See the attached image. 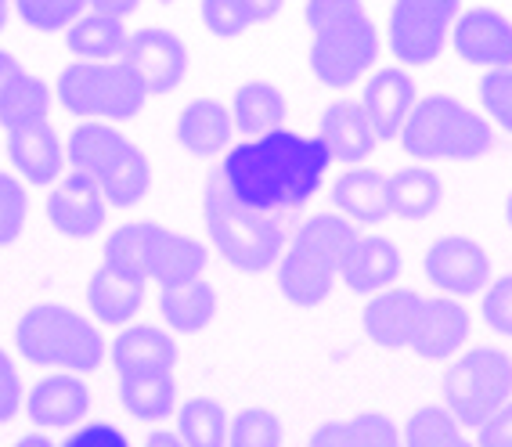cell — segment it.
<instances>
[{
  "label": "cell",
  "mask_w": 512,
  "mask_h": 447,
  "mask_svg": "<svg viewBox=\"0 0 512 447\" xmlns=\"http://www.w3.org/2000/svg\"><path fill=\"white\" fill-rule=\"evenodd\" d=\"M329 163L332 159L318 137L275 130L231 148L220 177L242 206L278 217L303 210L318 195Z\"/></svg>",
  "instance_id": "cell-1"
},
{
  "label": "cell",
  "mask_w": 512,
  "mask_h": 447,
  "mask_svg": "<svg viewBox=\"0 0 512 447\" xmlns=\"http://www.w3.org/2000/svg\"><path fill=\"white\" fill-rule=\"evenodd\" d=\"M311 73L329 91H347L379 58V29L361 0H307Z\"/></svg>",
  "instance_id": "cell-2"
},
{
  "label": "cell",
  "mask_w": 512,
  "mask_h": 447,
  "mask_svg": "<svg viewBox=\"0 0 512 447\" xmlns=\"http://www.w3.org/2000/svg\"><path fill=\"white\" fill-rule=\"evenodd\" d=\"M101 264L141 285L159 282L166 289V285L202 278L210 264V249L202 246L199 238L181 235L166 224L138 220V224H123L105 238Z\"/></svg>",
  "instance_id": "cell-3"
},
{
  "label": "cell",
  "mask_w": 512,
  "mask_h": 447,
  "mask_svg": "<svg viewBox=\"0 0 512 447\" xmlns=\"http://www.w3.org/2000/svg\"><path fill=\"white\" fill-rule=\"evenodd\" d=\"M202 224L210 235V246L224 264L235 271L260 274L267 267L278 264V256L285 253V228L282 220L271 213H260L253 206H242L235 195L228 192V184L213 170L206 177V192H202Z\"/></svg>",
  "instance_id": "cell-4"
},
{
  "label": "cell",
  "mask_w": 512,
  "mask_h": 447,
  "mask_svg": "<svg viewBox=\"0 0 512 447\" xmlns=\"http://www.w3.org/2000/svg\"><path fill=\"white\" fill-rule=\"evenodd\" d=\"M65 163L76 174L91 177L101 188L109 206L130 210L152 192V163L145 148L134 145L127 134L112 123H83L65 141Z\"/></svg>",
  "instance_id": "cell-5"
},
{
  "label": "cell",
  "mask_w": 512,
  "mask_h": 447,
  "mask_svg": "<svg viewBox=\"0 0 512 447\" xmlns=\"http://www.w3.org/2000/svg\"><path fill=\"white\" fill-rule=\"evenodd\" d=\"M401 148L419 163H469V159L487 156L494 148L491 119L473 112L451 94H426L415 101L401 127Z\"/></svg>",
  "instance_id": "cell-6"
},
{
  "label": "cell",
  "mask_w": 512,
  "mask_h": 447,
  "mask_svg": "<svg viewBox=\"0 0 512 447\" xmlns=\"http://www.w3.org/2000/svg\"><path fill=\"white\" fill-rule=\"evenodd\" d=\"M15 347L29 365L87 375L105 361V339L91 318L65 303H37L15 325Z\"/></svg>",
  "instance_id": "cell-7"
},
{
  "label": "cell",
  "mask_w": 512,
  "mask_h": 447,
  "mask_svg": "<svg viewBox=\"0 0 512 447\" xmlns=\"http://www.w3.org/2000/svg\"><path fill=\"white\" fill-rule=\"evenodd\" d=\"M65 112L87 123H127L145 109L148 91L123 58L116 62H69L55 80Z\"/></svg>",
  "instance_id": "cell-8"
},
{
  "label": "cell",
  "mask_w": 512,
  "mask_h": 447,
  "mask_svg": "<svg viewBox=\"0 0 512 447\" xmlns=\"http://www.w3.org/2000/svg\"><path fill=\"white\" fill-rule=\"evenodd\" d=\"M444 411L462 429H476L512 397V357L498 347H473L440 379Z\"/></svg>",
  "instance_id": "cell-9"
},
{
  "label": "cell",
  "mask_w": 512,
  "mask_h": 447,
  "mask_svg": "<svg viewBox=\"0 0 512 447\" xmlns=\"http://www.w3.org/2000/svg\"><path fill=\"white\" fill-rule=\"evenodd\" d=\"M462 0H394L390 51L401 65H430L448 44Z\"/></svg>",
  "instance_id": "cell-10"
},
{
  "label": "cell",
  "mask_w": 512,
  "mask_h": 447,
  "mask_svg": "<svg viewBox=\"0 0 512 447\" xmlns=\"http://www.w3.org/2000/svg\"><path fill=\"white\" fill-rule=\"evenodd\" d=\"M123 62L138 73V80L145 83L148 98H159V94H174L177 87L188 76V47L177 33L163 26H141L127 37L123 47Z\"/></svg>",
  "instance_id": "cell-11"
},
{
  "label": "cell",
  "mask_w": 512,
  "mask_h": 447,
  "mask_svg": "<svg viewBox=\"0 0 512 447\" xmlns=\"http://www.w3.org/2000/svg\"><path fill=\"white\" fill-rule=\"evenodd\" d=\"M422 271L444 296H476L491 285V256L466 235H440L426 249Z\"/></svg>",
  "instance_id": "cell-12"
},
{
  "label": "cell",
  "mask_w": 512,
  "mask_h": 447,
  "mask_svg": "<svg viewBox=\"0 0 512 447\" xmlns=\"http://www.w3.org/2000/svg\"><path fill=\"white\" fill-rule=\"evenodd\" d=\"M455 55L480 69H509L512 65V22L494 8H473L458 15L451 26Z\"/></svg>",
  "instance_id": "cell-13"
},
{
  "label": "cell",
  "mask_w": 512,
  "mask_h": 447,
  "mask_svg": "<svg viewBox=\"0 0 512 447\" xmlns=\"http://www.w3.org/2000/svg\"><path fill=\"white\" fill-rule=\"evenodd\" d=\"M105 217H109V202L101 188L76 170L65 174L47 199V220L65 238H94L105 228Z\"/></svg>",
  "instance_id": "cell-14"
},
{
  "label": "cell",
  "mask_w": 512,
  "mask_h": 447,
  "mask_svg": "<svg viewBox=\"0 0 512 447\" xmlns=\"http://www.w3.org/2000/svg\"><path fill=\"white\" fill-rule=\"evenodd\" d=\"M26 415L40 429H73L87 419L91 411V390L83 383V375L55 372L44 375L33 390L22 397Z\"/></svg>",
  "instance_id": "cell-15"
},
{
  "label": "cell",
  "mask_w": 512,
  "mask_h": 447,
  "mask_svg": "<svg viewBox=\"0 0 512 447\" xmlns=\"http://www.w3.org/2000/svg\"><path fill=\"white\" fill-rule=\"evenodd\" d=\"M415 101H419V91H415L412 76L404 73V69H397V65H386V69L372 73V80L365 83L357 105L368 116L379 141H397L404 119L415 109Z\"/></svg>",
  "instance_id": "cell-16"
},
{
  "label": "cell",
  "mask_w": 512,
  "mask_h": 447,
  "mask_svg": "<svg viewBox=\"0 0 512 447\" xmlns=\"http://www.w3.org/2000/svg\"><path fill=\"white\" fill-rule=\"evenodd\" d=\"M181 350L170 332L156 325H123L119 336L112 339V365L119 379H134V375H174Z\"/></svg>",
  "instance_id": "cell-17"
},
{
  "label": "cell",
  "mask_w": 512,
  "mask_h": 447,
  "mask_svg": "<svg viewBox=\"0 0 512 447\" xmlns=\"http://www.w3.org/2000/svg\"><path fill=\"white\" fill-rule=\"evenodd\" d=\"M401 271H404V260H401V249L383 235H361L357 231L354 246L350 253L343 256V264H339V278L347 285L350 292H365V296H375V292L383 289H394L401 282Z\"/></svg>",
  "instance_id": "cell-18"
},
{
  "label": "cell",
  "mask_w": 512,
  "mask_h": 447,
  "mask_svg": "<svg viewBox=\"0 0 512 447\" xmlns=\"http://www.w3.org/2000/svg\"><path fill=\"white\" fill-rule=\"evenodd\" d=\"M422 307H426V296L415 289H383L368 300L365 314V332L375 347L383 350H404L412 347V336L419 329Z\"/></svg>",
  "instance_id": "cell-19"
},
{
  "label": "cell",
  "mask_w": 512,
  "mask_h": 447,
  "mask_svg": "<svg viewBox=\"0 0 512 447\" xmlns=\"http://www.w3.org/2000/svg\"><path fill=\"white\" fill-rule=\"evenodd\" d=\"M469 329H473V318L458 300L451 296H426V307H422L419 329L412 336V347L426 361H444V357L458 354V350L469 343Z\"/></svg>",
  "instance_id": "cell-20"
},
{
  "label": "cell",
  "mask_w": 512,
  "mask_h": 447,
  "mask_svg": "<svg viewBox=\"0 0 512 447\" xmlns=\"http://www.w3.org/2000/svg\"><path fill=\"white\" fill-rule=\"evenodd\" d=\"M8 159L29 184H55L65 170V145L51 123L8 130Z\"/></svg>",
  "instance_id": "cell-21"
},
{
  "label": "cell",
  "mask_w": 512,
  "mask_h": 447,
  "mask_svg": "<svg viewBox=\"0 0 512 447\" xmlns=\"http://www.w3.org/2000/svg\"><path fill=\"white\" fill-rule=\"evenodd\" d=\"M318 141L325 145L332 163H343V166L365 163L375 152V145H379V137H375L372 123H368V116L361 112L357 101H336V105L325 109Z\"/></svg>",
  "instance_id": "cell-22"
},
{
  "label": "cell",
  "mask_w": 512,
  "mask_h": 447,
  "mask_svg": "<svg viewBox=\"0 0 512 447\" xmlns=\"http://www.w3.org/2000/svg\"><path fill=\"white\" fill-rule=\"evenodd\" d=\"M235 123L231 109H224L217 98H195L177 112V141L188 156L213 159L231 145Z\"/></svg>",
  "instance_id": "cell-23"
},
{
  "label": "cell",
  "mask_w": 512,
  "mask_h": 447,
  "mask_svg": "<svg viewBox=\"0 0 512 447\" xmlns=\"http://www.w3.org/2000/svg\"><path fill=\"white\" fill-rule=\"evenodd\" d=\"M354 238H357V228L347 217H339V213H314V217H307L300 228H296L293 242L285 249H293V253L307 256L314 264L329 267L332 274H339V264H343V256L350 253Z\"/></svg>",
  "instance_id": "cell-24"
},
{
  "label": "cell",
  "mask_w": 512,
  "mask_h": 447,
  "mask_svg": "<svg viewBox=\"0 0 512 447\" xmlns=\"http://www.w3.org/2000/svg\"><path fill=\"white\" fill-rule=\"evenodd\" d=\"M141 303H145V285L127 278V274L112 271V267L98 264V271L87 282V307H91V314L101 325L123 329L141 311Z\"/></svg>",
  "instance_id": "cell-25"
},
{
  "label": "cell",
  "mask_w": 512,
  "mask_h": 447,
  "mask_svg": "<svg viewBox=\"0 0 512 447\" xmlns=\"http://www.w3.org/2000/svg\"><path fill=\"white\" fill-rule=\"evenodd\" d=\"M332 202H336L339 217L350 224H383L390 217V199H386V174L379 170H347L332 184Z\"/></svg>",
  "instance_id": "cell-26"
},
{
  "label": "cell",
  "mask_w": 512,
  "mask_h": 447,
  "mask_svg": "<svg viewBox=\"0 0 512 447\" xmlns=\"http://www.w3.org/2000/svg\"><path fill=\"white\" fill-rule=\"evenodd\" d=\"M285 112H289L285 94L267 80L242 83L235 91V101H231V123H235L238 134L246 137H264L282 130Z\"/></svg>",
  "instance_id": "cell-27"
},
{
  "label": "cell",
  "mask_w": 512,
  "mask_h": 447,
  "mask_svg": "<svg viewBox=\"0 0 512 447\" xmlns=\"http://www.w3.org/2000/svg\"><path fill=\"white\" fill-rule=\"evenodd\" d=\"M159 314L174 332H202L217 318V289L206 278H192L181 285H166L159 292Z\"/></svg>",
  "instance_id": "cell-28"
},
{
  "label": "cell",
  "mask_w": 512,
  "mask_h": 447,
  "mask_svg": "<svg viewBox=\"0 0 512 447\" xmlns=\"http://www.w3.org/2000/svg\"><path fill=\"white\" fill-rule=\"evenodd\" d=\"M130 29L123 19L101 15V11H83L73 26L65 29V44L76 55V62H116L127 47Z\"/></svg>",
  "instance_id": "cell-29"
},
{
  "label": "cell",
  "mask_w": 512,
  "mask_h": 447,
  "mask_svg": "<svg viewBox=\"0 0 512 447\" xmlns=\"http://www.w3.org/2000/svg\"><path fill=\"white\" fill-rule=\"evenodd\" d=\"M386 199H390V217L426 220L440 210L444 184H440V177L433 170L408 166V170H394L386 177Z\"/></svg>",
  "instance_id": "cell-30"
},
{
  "label": "cell",
  "mask_w": 512,
  "mask_h": 447,
  "mask_svg": "<svg viewBox=\"0 0 512 447\" xmlns=\"http://www.w3.org/2000/svg\"><path fill=\"white\" fill-rule=\"evenodd\" d=\"M307 447H401V429L383 411H361L354 419L318 426Z\"/></svg>",
  "instance_id": "cell-31"
},
{
  "label": "cell",
  "mask_w": 512,
  "mask_h": 447,
  "mask_svg": "<svg viewBox=\"0 0 512 447\" xmlns=\"http://www.w3.org/2000/svg\"><path fill=\"white\" fill-rule=\"evenodd\" d=\"M47 112H51V87L19 65L0 87V127L19 130L29 123H44Z\"/></svg>",
  "instance_id": "cell-32"
},
{
  "label": "cell",
  "mask_w": 512,
  "mask_h": 447,
  "mask_svg": "<svg viewBox=\"0 0 512 447\" xmlns=\"http://www.w3.org/2000/svg\"><path fill=\"white\" fill-rule=\"evenodd\" d=\"M332 282H336V274L329 267L314 264V260L293 253V249H285L278 256V289L296 307H318V303H325L332 292Z\"/></svg>",
  "instance_id": "cell-33"
},
{
  "label": "cell",
  "mask_w": 512,
  "mask_h": 447,
  "mask_svg": "<svg viewBox=\"0 0 512 447\" xmlns=\"http://www.w3.org/2000/svg\"><path fill=\"white\" fill-rule=\"evenodd\" d=\"M119 401L127 415L141 422H159L177 411V383L174 375H134L119 379Z\"/></svg>",
  "instance_id": "cell-34"
},
{
  "label": "cell",
  "mask_w": 512,
  "mask_h": 447,
  "mask_svg": "<svg viewBox=\"0 0 512 447\" xmlns=\"http://www.w3.org/2000/svg\"><path fill=\"white\" fill-rule=\"evenodd\" d=\"M177 437L184 447H224L228 440V411L213 397H192L177 408Z\"/></svg>",
  "instance_id": "cell-35"
},
{
  "label": "cell",
  "mask_w": 512,
  "mask_h": 447,
  "mask_svg": "<svg viewBox=\"0 0 512 447\" xmlns=\"http://www.w3.org/2000/svg\"><path fill=\"white\" fill-rule=\"evenodd\" d=\"M401 447H476L440 404H422L401 429Z\"/></svg>",
  "instance_id": "cell-36"
},
{
  "label": "cell",
  "mask_w": 512,
  "mask_h": 447,
  "mask_svg": "<svg viewBox=\"0 0 512 447\" xmlns=\"http://www.w3.org/2000/svg\"><path fill=\"white\" fill-rule=\"evenodd\" d=\"M282 422L267 408H242L228 419V440L224 447H282Z\"/></svg>",
  "instance_id": "cell-37"
},
{
  "label": "cell",
  "mask_w": 512,
  "mask_h": 447,
  "mask_svg": "<svg viewBox=\"0 0 512 447\" xmlns=\"http://www.w3.org/2000/svg\"><path fill=\"white\" fill-rule=\"evenodd\" d=\"M19 19L37 33H58V29H69L83 11H87V0H11Z\"/></svg>",
  "instance_id": "cell-38"
},
{
  "label": "cell",
  "mask_w": 512,
  "mask_h": 447,
  "mask_svg": "<svg viewBox=\"0 0 512 447\" xmlns=\"http://www.w3.org/2000/svg\"><path fill=\"white\" fill-rule=\"evenodd\" d=\"M29 217V195L22 188V181H15L11 174L0 170V249L11 246L22 235Z\"/></svg>",
  "instance_id": "cell-39"
},
{
  "label": "cell",
  "mask_w": 512,
  "mask_h": 447,
  "mask_svg": "<svg viewBox=\"0 0 512 447\" xmlns=\"http://www.w3.org/2000/svg\"><path fill=\"white\" fill-rule=\"evenodd\" d=\"M480 105H484L491 123L512 134V65L509 69H491L480 80Z\"/></svg>",
  "instance_id": "cell-40"
},
{
  "label": "cell",
  "mask_w": 512,
  "mask_h": 447,
  "mask_svg": "<svg viewBox=\"0 0 512 447\" xmlns=\"http://www.w3.org/2000/svg\"><path fill=\"white\" fill-rule=\"evenodd\" d=\"M202 22L213 37L235 40L242 37L246 29H253V15L242 8V0H202Z\"/></svg>",
  "instance_id": "cell-41"
},
{
  "label": "cell",
  "mask_w": 512,
  "mask_h": 447,
  "mask_svg": "<svg viewBox=\"0 0 512 447\" xmlns=\"http://www.w3.org/2000/svg\"><path fill=\"white\" fill-rule=\"evenodd\" d=\"M484 321L498 336H512V274L487 285L484 292Z\"/></svg>",
  "instance_id": "cell-42"
},
{
  "label": "cell",
  "mask_w": 512,
  "mask_h": 447,
  "mask_svg": "<svg viewBox=\"0 0 512 447\" xmlns=\"http://www.w3.org/2000/svg\"><path fill=\"white\" fill-rule=\"evenodd\" d=\"M58 447H130V440L112 422H87V426L73 429Z\"/></svg>",
  "instance_id": "cell-43"
},
{
  "label": "cell",
  "mask_w": 512,
  "mask_h": 447,
  "mask_svg": "<svg viewBox=\"0 0 512 447\" xmlns=\"http://www.w3.org/2000/svg\"><path fill=\"white\" fill-rule=\"evenodd\" d=\"M19 408H22V379L15 372V361L0 350V426L15 419Z\"/></svg>",
  "instance_id": "cell-44"
},
{
  "label": "cell",
  "mask_w": 512,
  "mask_h": 447,
  "mask_svg": "<svg viewBox=\"0 0 512 447\" xmlns=\"http://www.w3.org/2000/svg\"><path fill=\"white\" fill-rule=\"evenodd\" d=\"M476 447H512V397L476 426Z\"/></svg>",
  "instance_id": "cell-45"
},
{
  "label": "cell",
  "mask_w": 512,
  "mask_h": 447,
  "mask_svg": "<svg viewBox=\"0 0 512 447\" xmlns=\"http://www.w3.org/2000/svg\"><path fill=\"white\" fill-rule=\"evenodd\" d=\"M138 8L141 0H87V11H101V15H112V19H123V22Z\"/></svg>",
  "instance_id": "cell-46"
},
{
  "label": "cell",
  "mask_w": 512,
  "mask_h": 447,
  "mask_svg": "<svg viewBox=\"0 0 512 447\" xmlns=\"http://www.w3.org/2000/svg\"><path fill=\"white\" fill-rule=\"evenodd\" d=\"M285 0H242V8L253 15V22H267V19H275L278 11H282Z\"/></svg>",
  "instance_id": "cell-47"
},
{
  "label": "cell",
  "mask_w": 512,
  "mask_h": 447,
  "mask_svg": "<svg viewBox=\"0 0 512 447\" xmlns=\"http://www.w3.org/2000/svg\"><path fill=\"white\" fill-rule=\"evenodd\" d=\"M145 447H184V440L177 437V433H170V429H156V433L145 440Z\"/></svg>",
  "instance_id": "cell-48"
},
{
  "label": "cell",
  "mask_w": 512,
  "mask_h": 447,
  "mask_svg": "<svg viewBox=\"0 0 512 447\" xmlns=\"http://www.w3.org/2000/svg\"><path fill=\"white\" fill-rule=\"evenodd\" d=\"M15 447H58L55 440H47L44 433H29V437H22Z\"/></svg>",
  "instance_id": "cell-49"
},
{
  "label": "cell",
  "mask_w": 512,
  "mask_h": 447,
  "mask_svg": "<svg viewBox=\"0 0 512 447\" xmlns=\"http://www.w3.org/2000/svg\"><path fill=\"white\" fill-rule=\"evenodd\" d=\"M8 11H11V0H0V29L8 26Z\"/></svg>",
  "instance_id": "cell-50"
},
{
  "label": "cell",
  "mask_w": 512,
  "mask_h": 447,
  "mask_svg": "<svg viewBox=\"0 0 512 447\" xmlns=\"http://www.w3.org/2000/svg\"><path fill=\"white\" fill-rule=\"evenodd\" d=\"M505 220H509V228H512V192H509V199H505Z\"/></svg>",
  "instance_id": "cell-51"
}]
</instances>
